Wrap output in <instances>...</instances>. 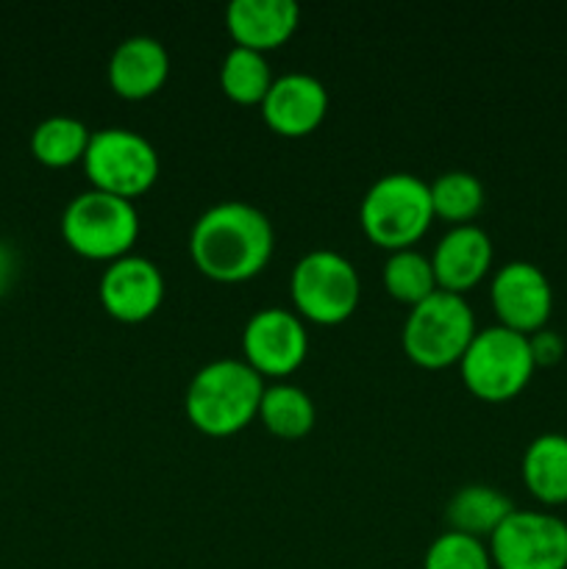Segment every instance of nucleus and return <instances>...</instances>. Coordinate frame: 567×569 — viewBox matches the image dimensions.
<instances>
[{"label": "nucleus", "mask_w": 567, "mask_h": 569, "mask_svg": "<svg viewBox=\"0 0 567 569\" xmlns=\"http://www.w3.org/2000/svg\"><path fill=\"white\" fill-rule=\"evenodd\" d=\"M272 222L248 200L209 206L189 233L195 264L217 281H245L265 270L272 256Z\"/></svg>", "instance_id": "nucleus-1"}, {"label": "nucleus", "mask_w": 567, "mask_h": 569, "mask_svg": "<svg viewBox=\"0 0 567 569\" xmlns=\"http://www.w3.org/2000/svg\"><path fill=\"white\" fill-rule=\"evenodd\" d=\"M265 383L242 359H215L200 367L187 387V417L211 437H228L259 415Z\"/></svg>", "instance_id": "nucleus-2"}, {"label": "nucleus", "mask_w": 567, "mask_h": 569, "mask_svg": "<svg viewBox=\"0 0 567 569\" xmlns=\"http://www.w3.org/2000/svg\"><path fill=\"white\" fill-rule=\"evenodd\" d=\"M367 237L389 250L411 248L434 220L431 189L415 172H387L376 178L359 206Z\"/></svg>", "instance_id": "nucleus-3"}, {"label": "nucleus", "mask_w": 567, "mask_h": 569, "mask_svg": "<svg viewBox=\"0 0 567 569\" xmlns=\"http://www.w3.org/2000/svg\"><path fill=\"white\" fill-rule=\"evenodd\" d=\"M476 331V315L465 295L437 289L411 306L404 322V350L422 367H448L465 356Z\"/></svg>", "instance_id": "nucleus-4"}, {"label": "nucleus", "mask_w": 567, "mask_h": 569, "mask_svg": "<svg viewBox=\"0 0 567 569\" xmlns=\"http://www.w3.org/2000/svg\"><path fill=\"white\" fill-rule=\"evenodd\" d=\"M459 361L467 389L478 398L495 400V403L523 392L537 367L528 333L506 328L500 322L476 331Z\"/></svg>", "instance_id": "nucleus-5"}, {"label": "nucleus", "mask_w": 567, "mask_h": 569, "mask_svg": "<svg viewBox=\"0 0 567 569\" xmlns=\"http://www.w3.org/2000/svg\"><path fill=\"white\" fill-rule=\"evenodd\" d=\"M61 233L89 259H120L139 237L137 206L103 189H87L64 206Z\"/></svg>", "instance_id": "nucleus-6"}, {"label": "nucleus", "mask_w": 567, "mask_h": 569, "mask_svg": "<svg viewBox=\"0 0 567 569\" xmlns=\"http://www.w3.org/2000/svg\"><path fill=\"white\" fill-rule=\"evenodd\" d=\"M289 287L300 315L326 326L348 320L361 292L354 261L328 248H315L300 256L292 267Z\"/></svg>", "instance_id": "nucleus-7"}, {"label": "nucleus", "mask_w": 567, "mask_h": 569, "mask_svg": "<svg viewBox=\"0 0 567 569\" xmlns=\"http://www.w3.org/2000/svg\"><path fill=\"white\" fill-rule=\"evenodd\" d=\"M83 167L94 189L131 200L159 178V153L153 142L133 128H100L89 137Z\"/></svg>", "instance_id": "nucleus-8"}, {"label": "nucleus", "mask_w": 567, "mask_h": 569, "mask_svg": "<svg viewBox=\"0 0 567 569\" xmlns=\"http://www.w3.org/2000/svg\"><path fill=\"white\" fill-rule=\"evenodd\" d=\"M498 569H567V522L550 511L515 509L489 537Z\"/></svg>", "instance_id": "nucleus-9"}, {"label": "nucleus", "mask_w": 567, "mask_h": 569, "mask_svg": "<svg viewBox=\"0 0 567 569\" xmlns=\"http://www.w3.org/2000/svg\"><path fill=\"white\" fill-rule=\"evenodd\" d=\"M242 350L259 376H289L298 370L309 350V333L295 311L267 306L245 322Z\"/></svg>", "instance_id": "nucleus-10"}, {"label": "nucleus", "mask_w": 567, "mask_h": 569, "mask_svg": "<svg viewBox=\"0 0 567 569\" xmlns=\"http://www.w3.org/2000/svg\"><path fill=\"white\" fill-rule=\"evenodd\" d=\"M495 311L500 317V326L515 328L520 333H534L545 328L550 309H554V289L543 267L534 261H506L498 267L489 287Z\"/></svg>", "instance_id": "nucleus-11"}, {"label": "nucleus", "mask_w": 567, "mask_h": 569, "mask_svg": "<svg viewBox=\"0 0 567 569\" xmlns=\"http://www.w3.org/2000/svg\"><path fill=\"white\" fill-rule=\"evenodd\" d=\"M165 298V276L148 256L126 253L111 259L100 276V300L122 322L148 320Z\"/></svg>", "instance_id": "nucleus-12"}, {"label": "nucleus", "mask_w": 567, "mask_h": 569, "mask_svg": "<svg viewBox=\"0 0 567 569\" xmlns=\"http://www.w3.org/2000/svg\"><path fill=\"white\" fill-rule=\"evenodd\" d=\"M328 111V89L320 78L309 72H284L281 78H272L265 100H261V114L272 131L284 137H304L311 128L320 126Z\"/></svg>", "instance_id": "nucleus-13"}, {"label": "nucleus", "mask_w": 567, "mask_h": 569, "mask_svg": "<svg viewBox=\"0 0 567 569\" xmlns=\"http://www.w3.org/2000/svg\"><path fill=\"white\" fill-rule=\"evenodd\" d=\"M431 264L439 289L461 295L487 276L493 264V239L476 222H461L439 239Z\"/></svg>", "instance_id": "nucleus-14"}, {"label": "nucleus", "mask_w": 567, "mask_h": 569, "mask_svg": "<svg viewBox=\"0 0 567 569\" xmlns=\"http://www.w3.org/2000/svg\"><path fill=\"white\" fill-rule=\"evenodd\" d=\"M170 72V53L165 44L148 33L122 39L109 59V81L122 98H148Z\"/></svg>", "instance_id": "nucleus-15"}, {"label": "nucleus", "mask_w": 567, "mask_h": 569, "mask_svg": "<svg viewBox=\"0 0 567 569\" xmlns=\"http://www.w3.org/2000/svg\"><path fill=\"white\" fill-rule=\"evenodd\" d=\"M300 17L295 0H231L226 9V22L237 44L253 50H270L289 39Z\"/></svg>", "instance_id": "nucleus-16"}, {"label": "nucleus", "mask_w": 567, "mask_h": 569, "mask_svg": "<svg viewBox=\"0 0 567 569\" xmlns=\"http://www.w3.org/2000/svg\"><path fill=\"white\" fill-rule=\"evenodd\" d=\"M511 511H515V503L493 483H465L450 495L445 506V522L450 531L489 539Z\"/></svg>", "instance_id": "nucleus-17"}, {"label": "nucleus", "mask_w": 567, "mask_h": 569, "mask_svg": "<svg viewBox=\"0 0 567 569\" xmlns=\"http://www.w3.org/2000/svg\"><path fill=\"white\" fill-rule=\"evenodd\" d=\"M523 481L543 503H567V437L539 433L523 453Z\"/></svg>", "instance_id": "nucleus-18"}, {"label": "nucleus", "mask_w": 567, "mask_h": 569, "mask_svg": "<svg viewBox=\"0 0 567 569\" xmlns=\"http://www.w3.org/2000/svg\"><path fill=\"white\" fill-rule=\"evenodd\" d=\"M92 131L76 114H50L31 131V150L42 164L67 167L83 159Z\"/></svg>", "instance_id": "nucleus-19"}, {"label": "nucleus", "mask_w": 567, "mask_h": 569, "mask_svg": "<svg viewBox=\"0 0 567 569\" xmlns=\"http://www.w3.org/2000/svg\"><path fill=\"white\" fill-rule=\"evenodd\" d=\"M259 415L272 433L284 439H298L311 431L317 411L306 389L295 383H272V387H265Z\"/></svg>", "instance_id": "nucleus-20"}, {"label": "nucleus", "mask_w": 567, "mask_h": 569, "mask_svg": "<svg viewBox=\"0 0 567 569\" xmlns=\"http://www.w3.org/2000/svg\"><path fill=\"white\" fill-rule=\"evenodd\" d=\"M220 83L237 103H261L270 89L272 76L265 53L245 44H233L220 67Z\"/></svg>", "instance_id": "nucleus-21"}, {"label": "nucleus", "mask_w": 567, "mask_h": 569, "mask_svg": "<svg viewBox=\"0 0 567 569\" xmlns=\"http://www.w3.org/2000/svg\"><path fill=\"white\" fill-rule=\"evenodd\" d=\"M384 287L392 298L404 303H420L428 295L437 292L439 283L434 276V264L426 253L415 248H400L384 261Z\"/></svg>", "instance_id": "nucleus-22"}, {"label": "nucleus", "mask_w": 567, "mask_h": 569, "mask_svg": "<svg viewBox=\"0 0 567 569\" xmlns=\"http://www.w3.org/2000/svg\"><path fill=\"white\" fill-rule=\"evenodd\" d=\"M428 189H431L434 217L439 214L456 226L470 222L484 206V183L467 170L442 172L428 183Z\"/></svg>", "instance_id": "nucleus-23"}, {"label": "nucleus", "mask_w": 567, "mask_h": 569, "mask_svg": "<svg viewBox=\"0 0 567 569\" xmlns=\"http://www.w3.org/2000/svg\"><path fill=\"white\" fill-rule=\"evenodd\" d=\"M422 569H493V556L484 539L448 528L428 545Z\"/></svg>", "instance_id": "nucleus-24"}, {"label": "nucleus", "mask_w": 567, "mask_h": 569, "mask_svg": "<svg viewBox=\"0 0 567 569\" xmlns=\"http://www.w3.org/2000/svg\"><path fill=\"white\" fill-rule=\"evenodd\" d=\"M528 345H531V356L537 367L556 365L565 356V339L554 328H539V331L528 333Z\"/></svg>", "instance_id": "nucleus-25"}]
</instances>
